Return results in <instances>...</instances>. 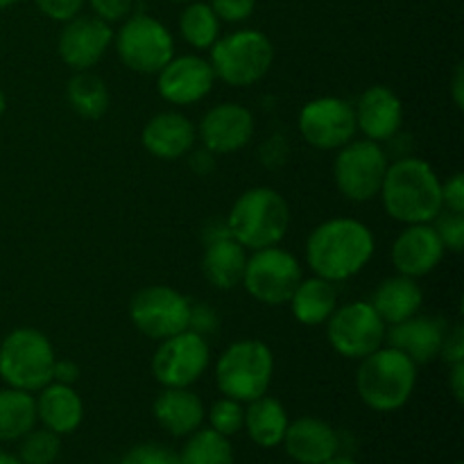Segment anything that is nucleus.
I'll return each instance as SVG.
<instances>
[{
  "mask_svg": "<svg viewBox=\"0 0 464 464\" xmlns=\"http://www.w3.org/2000/svg\"><path fill=\"white\" fill-rule=\"evenodd\" d=\"M374 256V236L370 227L353 218L322 222L306 240V263L315 276L347 281L356 276Z\"/></svg>",
  "mask_w": 464,
  "mask_h": 464,
  "instance_id": "obj_1",
  "label": "nucleus"
},
{
  "mask_svg": "<svg viewBox=\"0 0 464 464\" xmlns=\"http://www.w3.org/2000/svg\"><path fill=\"white\" fill-rule=\"evenodd\" d=\"M379 195L388 216L403 225H426L442 211V181L429 163L415 157L390 163Z\"/></svg>",
  "mask_w": 464,
  "mask_h": 464,
  "instance_id": "obj_2",
  "label": "nucleus"
},
{
  "mask_svg": "<svg viewBox=\"0 0 464 464\" xmlns=\"http://www.w3.org/2000/svg\"><path fill=\"white\" fill-rule=\"evenodd\" d=\"M417 385V365L392 347H379L365 356L356 372L362 403L376 412H394L411 401Z\"/></svg>",
  "mask_w": 464,
  "mask_h": 464,
  "instance_id": "obj_3",
  "label": "nucleus"
},
{
  "mask_svg": "<svg viewBox=\"0 0 464 464\" xmlns=\"http://www.w3.org/2000/svg\"><path fill=\"white\" fill-rule=\"evenodd\" d=\"M290 227V208L284 195L267 186L249 188L231 207L227 229L245 249L275 247Z\"/></svg>",
  "mask_w": 464,
  "mask_h": 464,
  "instance_id": "obj_4",
  "label": "nucleus"
},
{
  "mask_svg": "<svg viewBox=\"0 0 464 464\" xmlns=\"http://www.w3.org/2000/svg\"><path fill=\"white\" fill-rule=\"evenodd\" d=\"M275 374V356L261 340H238L218 358L216 383L225 397L240 403L267 394Z\"/></svg>",
  "mask_w": 464,
  "mask_h": 464,
  "instance_id": "obj_5",
  "label": "nucleus"
},
{
  "mask_svg": "<svg viewBox=\"0 0 464 464\" xmlns=\"http://www.w3.org/2000/svg\"><path fill=\"white\" fill-rule=\"evenodd\" d=\"M54 361L57 356L48 335L30 326L14 329L0 343V379L7 388L39 392L53 383Z\"/></svg>",
  "mask_w": 464,
  "mask_h": 464,
  "instance_id": "obj_6",
  "label": "nucleus"
},
{
  "mask_svg": "<svg viewBox=\"0 0 464 464\" xmlns=\"http://www.w3.org/2000/svg\"><path fill=\"white\" fill-rule=\"evenodd\" d=\"M275 62L272 41L258 30H238L211 45L213 75L229 86H252L261 82Z\"/></svg>",
  "mask_w": 464,
  "mask_h": 464,
  "instance_id": "obj_7",
  "label": "nucleus"
},
{
  "mask_svg": "<svg viewBox=\"0 0 464 464\" xmlns=\"http://www.w3.org/2000/svg\"><path fill=\"white\" fill-rule=\"evenodd\" d=\"M113 45L121 62L140 75H157L175 57L170 30L148 14L125 18L121 30L113 32Z\"/></svg>",
  "mask_w": 464,
  "mask_h": 464,
  "instance_id": "obj_8",
  "label": "nucleus"
},
{
  "mask_svg": "<svg viewBox=\"0 0 464 464\" xmlns=\"http://www.w3.org/2000/svg\"><path fill=\"white\" fill-rule=\"evenodd\" d=\"M390 161L376 140H349L338 150L334 161V179L340 193L352 202H370L381 193Z\"/></svg>",
  "mask_w": 464,
  "mask_h": 464,
  "instance_id": "obj_9",
  "label": "nucleus"
},
{
  "mask_svg": "<svg viewBox=\"0 0 464 464\" xmlns=\"http://www.w3.org/2000/svg\"><path fill=\"white\" fill-rule=\"evenodd\" d=\"M130 320L152 340H166L193 324V306L170 285H148L130 302Z\"/></svg>",
  "mask_w": 464,
  "mask_h": 464,
  "instance_id": "obj_10",
  "label": "nucleus"
},
{
  "mask_svg": "<svg viewBox=\"0 0 464 464\" xmlns=\"http://www.w3.org/2000/svg\"><path fill=\"white\" fill-rule=\"evenodd\" d=\"M388 324L379 317L370 302H352L335 308L326 320L329 344L349 361H362L383 347Z\"/></svg>",
  "mask_w": 464,
  "mask_h": 464,
  "instance_id": "obj_11",
  "label": "nucleus"
},
{
  "mask_svg": "<svg viewBox=\"0 0 464 464\" xmlns=\"http://www.w3.org/2000/svg\"><path fill=\"white\" fill-rule=\"evenodd\" d=\"M299 281H302V266L297 258L275 245V247L256 249L252 256H247L240 285H245V290L256 302L281 306L290 302Z\"/></svg>",
  "mask_w": 464,
  "mask_h": 464,
  "instance_id": "obj_12",
  "label": "nucleus"
},
{
  "mask_svg": "<svg viewBox=\"0 0 464 464\" xmlns=\"http://www.w3.org/2000/svg\"><path fill=\"white\" fill-rule=\"evenodd\" d=\"M211 352L198 331H181L161 340L152 356V376L163 388H190L207 372Z\"/></svg>",
  "mask_w": 464,
  "mask_h": 464,
  "instance_id": "obj_13",
  "label": "nucleus"
},
{
  "mask_svg": "<svg viewBox=\"0 0 464 464\" xmlns=\"http://www.w3.org/2000/svg\"><path fill=\"white\" fill-rule=\"evenodd\" d=\"M353 104L343 98L311 100L299 111V131L304 140L317 150H340L356 136Z\"/></svg>",
  "mask_w": 464,
  "mask_h": 464,
  "instance_id": "obj_14",
  "label": "nucleus"
},
{
  "mask_svg": "<svg viewBox=\"0 0 464 464\" xmlns=\"http://www.w3.org/2000/svg\"><path fill=\"white\" fill-rule=\"evenodd\" d=\"M113 44V30L109 23L98 16H75L63 23V30L57 39V53L66 66L72 71H89L93 68L109 45Z\"/></svg>",
  "mask_w": 464,
  "mask_h": 464,
  "instance_id": "obj_15",
  "label": "nucleus"
},
{
  "mask_svg": "<svg viewBox=\"0 0 464 464\" xmlns=\"http://www.w3.org/2000/svg\"><path fill=\"white\" fill-rule=\"evenodd\" d=\"M216 84V75L207 59L198 54L172 57L157 72V86L163 100L170 104H195L207 98Z\"/></svg>",
  "mask_w": 464,
  "mask_h": 464,
  "instance_id": "obj_16",
  "label": "nucleus"
},
{
  "mask_svg": "<svg viewBox=\"0 0 464 464\" xmlns=\"http://www.w3.org/2000/svg\"><path fill=\"white\" fill-rule=\"evenodd\" d=\"M254 134V116L247 107L236 102L216 104L204 113L199 136L208 152L231 154L243 150Z\"/></svg>",
  "mask_w": 464,
  "mask_h": 464,
  "instance_id": "obj_17",
  "label": "nucleus"
},
{
  "mask_svg": "<svg viewBox=\"0 0 464 464\" xmlns=\"http://www.w3.org/2000/svg\"><path fill=\"white\" fill-rule=\"evenodd\" d=\"M444 252L447 249L438 231L430 222H426V225H408L394 240L390 258L399 275L420 279V276L430 275L442 263Z\"/></svg>",
  "mask_w": 464,
  "mask_h": 464,
  "instance_id": "obj_18",
  "label": "nucleus"
},
{
  "mask_svg": "<svg viewBox=\"0 0 464 464\" xmlns=\"http://www.w3.org/2000/svg\"><path fill=\"white\" fill-rule=\"evenodd\" d=\"M447 331L449 326L440 317L412 315L390 326V331H385V340H388V347L401 352L415 365H426L440 358Z\"/></svg>",
  "mask_w": 464,
  "mask_h": 464,
  "instance_id": "obj_19",
  "label": "nucleus"
},
{
  "mask_svg": "<svg viewBox=\"0 0 464 464\" xmlns=\"http://www.w3.org/2000/svg\"><path fill=\"white\" fill-rule=\"evenodd\" d=\"M356 113V127L365 134V139L390 140L397 136L403 125V104L392 89L383 84L370 86L362 91L358 104L353 107Z\"/></svg>",
  "mask_w": 464,
  "mask_h": 464,
  "instance_id": "obj_20",
  "label": "nucleus"
},
{
  "mask_svg": "<svg viewBox=\"0 0 464 464\" xmlns=\"http://www.w3.org/2000/svg\"><path fill=\"white\" fill-rule=\"evenodd\" d=\"M143 148L152 157L163 161H175L186 157L195 145V127L184 113L163 111L150 118L143 127Z\"/></svg>",
  "mask_w": 464,
  "mask_h": 464,
  "instance_id": "obj_21",
  "label": "nucleus"
},
{
  "mask_svg": "<svg viewBox=\"0 0 464 464\" xmlns=\"http://www.w3.org/2000/svg\"><path fill=\"white\" fill-rule=\"evenodd\" d=\"M281 444L299 464H324L338 456V435L317 417H302L288 424Z\"/></svg>",
  "mask_w": 464,
  "mask_h": 464,
  "instance_id": "obj_22",
  "label": "nucleus"
},
{
  "mask_svg": "<svg viewBox=\"0 0 464 464\" xmlns=\"http://www.w3.org/2000/svg\"><path fill=\"white\" fill-rule=\"evenodd\" d=\"M152 411L159 426L175 438H188L202 426L207 415L202 399L188 388H163L154 399Z\"/></svg>",
  "mask_w": 464,
  "mask_h": 464,
  "instance_id": "obj_23",
  "label": "nucleus"
},
{
  "mask_svg": "<svg viewBox=\"0 0 464 464\" xmlns=\"http://www.w3.org/2000/svg\"><path fill=\"white\" fill-rule=\"evenodd\" d=\"M36 420L44 421L48 430L57 435H68L80 429L84 420V401L72 390V385L48 383L39 390L36 399Z\"/></svg>",
  "mask_w": 464,
  "mask_h": 464,
  "instance_id": "obj_24",
  "label": "nucleus"
},
{
  "mask_svg": "<svg viewBox=\"0 0 464 464\" xmlns=\"http://www.w3.org/2000/svg\"><path fill=\"white\" fill-rule=\"evenodd\" d=\"M245 266H247V249L229 234L211 240L204 249V279L218 290H231L243 284Z\"/></svg>",
  "mask_w": 464,
  "mask_h": 464,
  "instance_id": "obj_25",
  "label": "nucleus"
},
{
  "mask_svg": "<svg viewBox=\"0 0 464 464\" xmlns=\"http://www.w3.org/2000/svg\"><path fill=\"white\" fill-rule=\"evenodd\" d=\"M370 304L379 313L381 320L392 326L420 313L421 304H424V293L415 279L399 275L385 279L376 288L374 299Z\"/></svg>",
  "mask_w": 464,
  "mask_h": 464,
  "instance_id": "obj_26",
  "label": "nucleus"
},
{
  "mask_svg": "<svg viewBox=\"0 0 464 464\" xmlns=\"http://www.w3.org/2000/svg\"><path fill=\"white\" fill-rule=\"evenodd\" d=\"M288 304L299 324L320 326L326 324V320L338 308V293H335V285L331 281L313 276V279L299 281Z\"/></svg>",
  "mask_w": 464,
  "mask_h": 464,
  "instance_id": "obj_27",
  "label": "nucleus"
},
{
  "mask_svg": "<svg viewBox=\"0 0 464 464\" xmlns=\"http://www.w3.org/2000/svg\"><path fill=\"white\" fill-rule=\"evenodd\" d=\"M288 424L290 421L285 408L281 406V401L267 397V394L249 401L247 411H245L243 429H247L249 440L263 449L279 447L284 442Z\"/></svg>",
  "mask_w": 464,
  "mask_h": 464,
  "instance_id": "obj_28",
  "label": "nucleus"
},
{
  "mask_svg": "<svg viewBox=\"0 0 464 464\" xmlns=\"http://www.w3.org/2000/svg\"><path fill=\"white\" fill-rule=\"evenodd\" d=\"M36 399L16 388L0 390V442H14L36 424Z\"/></svg>",
  "mask_w": 464,
  "mask_h": 464,
  "instance_id": "obj_29",
  "label": "nucleus"
},
{
  "mask_svg": "<svg viewBox=\"0 0 464 464\" xmlns=\"http://www.w3.org/2000/svg\"><path fill=\"white\" fill-rule=\"evenodd\" d=\"M68 104L77 116L86 121H98L109 109V91L102 77L89 71H77L66 86Z\"/></svg>",
  "mask_w": 464,
  "mask_h": 464,
  "instance_id": "obj_30",
  "label": "nucleus"
},
{
  "mask_svg": "<svg viewBox=\"0 0 464 464\" xmlns=\"http://www.w3.org/2000/svg\"><path fill=\"white\" fill-rule=\"evenodd\" d=\"M177 464H234V449L225 435L213 429H198L188 435V442L177 456Z\"/></svg>",
  "mask_w": 464,
  "mask_h": 464,
  "instance_id": "obj_31",
  "label": "nucleus"
},
{
  "mask_svg": "<svg viewBox=\"0 0 464 464\" xmlns=\"http://www.w3.org/2000/svg\"><path fill=\"white\" fill-rule=\"evenodd\" d=\"M220 23L222 21L216 16L211 5L193 0L181 12L179 32L188 45L198 50H208L220 39Z\"/></svg>",
  "mask_w": 464,
  "mask_h": 464,
  "instance_id": "obj_32",
  "label": "nucleus"
},
{
  "mask_svg": "<svg viewBox=\"0 0 464 464\" xmlns=\"http://www.w3.org/2000/svg\"><path fill=\"white\" fill-rule=\"evenodd\" d=\"M62 451V440L57 433L48 429L34 430L21 438V451L18 460L21 464H53Z\"/></svg>",
  "mask_w": 464,
  "mask_h": 464,
  "instance_id": "obj_33",
  "label": "nucleus"
},
{
  "mask_svg": "<svg viewBox=\"0 0 464 464\" xmlns=\"http://www.w3.org/2000/svg\"><path fill=\"white\" fill-rule=\"evenodd\" d=\"M208 421H211V429L216 430V433L225 435V438H231V435H236L238 430H243V424H245L243 403L236 401V399L222 397L220 401H216L211 406Z\"/></svg>",
  "mask_w": 464,
  "mask_h": 464,
  "instance_id": "obj_34",
  "label": "nucleus"
},
{
  "mask_svg": "<svg viewBox=\"0 0 464 464\" xmlns=\"http://www.w3.org/2000/svg\"><path fill=\"white\" fill-rule=\"evenodd\" d=\"M435 225L433 229L438 231L440 240H442L444 249L453 254H460L464 247V213H456V211H442L435 216Z\"/></svg>",
  "mask_w": 464,
  "mask_h": 464,
  "instance_id": "obj_35",
  "label": "nucleus"
},
{
  "mask_svg": "<svg viewBox=\"0 0 464 464\" xmlns=\"http://www.w3.org/2000/svg\"><path fill=\"white\" fill-rule=\"evenodd\" d=\"M118 464H177V453L163 444H139L130 449Z\"/></svg>",
  "mask_w": 464,
  "mask_h": 464,
  "instance_id": "obj_36",
  "label": "nucleus"
},
{
  "mask_svg": "<svg viewBox=\"0 0 464 464\" xmlns=\"http://www.w3.org/2000/svg\"><path fill=\"white\" fill-rule=\"evenodd\" d=\"M216 16L225 23H243L256 9V0H208Z\"/></svg>",
  "mask_w": 464,
  "mask_h": 464,
  "instance_id": "obj_37",
  "label": "nucleus"
},
{
  "mask_svg": "<svg viewBox=\"0 0 464 464\" xmlns=\"http://www.w3.org/2000/svg\"><path fill=\"white\" fill-rule=\"evenodd\" d=\"M89 7L93 9V16L102 18L104 23H122L131 16L134 0H86Z\"/></svg>",
  "mask_w": 464,
  "mask_h": 464,
  "instance_id": "obj_38",
  "label": "nucleus"
},
{
  "mask_svg": "<svg viewBox=\"0 0 464 464\" xmlns=\"http://www.w3.org/2000/svg\"><path fill=\"white\" fill-rule=\"evenodd\" d=\"M34 5L39 7V12L44 14V16L59 23H66L71 21V18L80 16L86 0H34Z\"/></svg>",
  "mask_w": 464,
  "mask_h": 464,
  "instance_id": "obj_39",
  "label": "nucleus"
},
{
  "mask_svg": "<svg viewBox=\"0 0 464 464\" xmlns=\"http://www.w3.org/2000/svg\"><path fill=\"white\" fill-rule=\"evenodd\" d=\"M442 208L464 213V177L460 172H456L447 184H442Z\"/></svg>",
  "mask_w": 464,
  "mask_h": 464,
  "instance_id": "obj_40",
  "label": "nucleus"
},
{
  "mask_svg": "<svg viewBox=\"0 0 464 464\" xmlns=\"http://www.w3.org/2000/svg\"><path fill=\"white\" fill-rule=\"evenodd\" d=\"M440 356H444V361H449V362L464 361V329H462V324H456L453 329L447 331V340H444V347H442V353H440Z\"/></svg>",
  "mask_w": 464,
  "mask_h": 464,
  "instance_id": "obj_41",
  "label": "nucleus"
},
{
  "mask_svg": "<svg viewBox=\"0 0 464 464\" xmlns=\"http://www.w3.org/2000/svg\"><path fill=\"white\" fill-rule=\"evenodd\" d=\"M77 379H80V367H77V362L68 361V358L66 361H54V367H53L54 383L72 385Z\"/></svg>",
  "mask_w": 464,
  "mask_h": 464,
  "instance_id": "obj_42",
  "label": "nucleus"
},
{
  "mask_svg": "<svg viewBox=\"0 0 464 464\" xmlns=\"http://www.w3.org/2000/svg\"><path fill=\"white\" fill-rule=\"evenodd\" d=\"M449 385L456 397L458 403L464 401V361L451 362V376H449Z\"/></svg>",
  "mask_w": 464,
  "mask_h": 464,
  "instance_id": "obj_43",
  "label": "nucleus"
},
{
  "mask_svg": "<svg viewBox=\"0 0 464 464\" xmlns=\"http://www.w3.org/2000/svg\"><path fill=\"white\" fill-rule=\"evenodd\" d=\"M451 95H453V102H456V107L462 109L464 107V63L462 62L458 63L456 72H453Z\"/></svg>",
  "mask_w": 464,
  "mask_h": 464,
  "instance_id": "obj_44",
  "label": "nucleus"
},
{
  "mask_svg": "<svg viewBox=\"0 0 464 464\" xmlns=\"http://www.w3.org/2000/svg\"><path fill=\"white\" fill-rule=\"evenodd\" d=\"M0 464H21V460H18V458H14L12 453L0 451Z\"/></svg>",
  "mask_w": 464,
  "mask_h": 464,
  "instance_id": "obj_45",
  "label": "nucleus"
},
{
  "mask_svg": "<svg viewBox=\"0 0 464 464\" xmlns=\"http://www.w3.org/2000/svg\"><path fill=\"white\" fill-rule=\"evenodd\" d=\"M324 464H356L352 460V458H340V456H335V458H331L329 462H324Z\"/></svg>",
  "mask_w": 464,
  "mask_h": 464,
  "instance_id": "obj_46",
  "label": "nucleus"
},
{
  "mask_svg": "<svg viewBox=\"0 0 464 464\" xmlns=\"http://www.w3.org/2000/svg\"><path fill=\"white\" fill-rule=\"evenodd\" d=\"M18 0H0V12H3V9H7V7H12V5H16Z\"/></svg>",
  "mask_w": 464,
  "mask_h": 464,
  "instance_id": "obj_47",
  "label": "nucleus"
},
{
  "mask_svg": "<svg viewBox=\"0 0 464 464\" xmlns=\"http://www.w3.org/2000/svg\"><path fill=\"white\" fill-rule=\"evenodd\" d=\"M5 109H7V100H5V93L0 91V116L5 113Z\"/></svg>",
  "mask_w": 464,
  "mask_h": 464,
  "instance_id": "obj_48",
  "label": "nucleus"
},
{
  "mask_svg": "<svg viewBox=\"0 0 464 464\" xmlns=\"http://www.w3.org/2000/svg\"><path fill=\"white\" fill-rule=\"evenodd\" d=\"M172 3H193V0H172Z\"/></svg>",
  "mask_w": 464,
  "mask_h": 464,
  "instance_id": "obj_49",
  "label": "nucleus"
}]
</instances>
